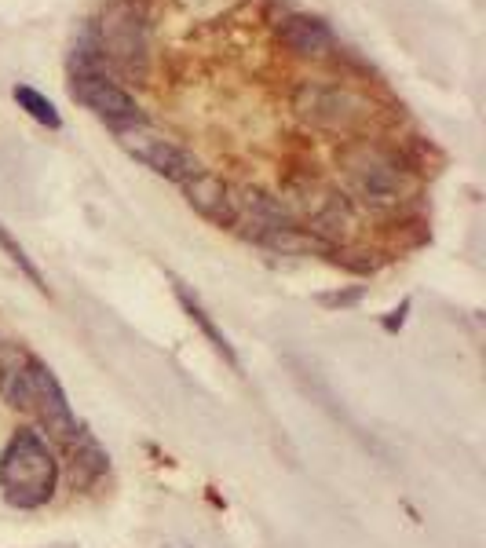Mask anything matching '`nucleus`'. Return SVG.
<instances>
[{
    "mask_svg": "<svg viewBox=\"0 0 486 548\" xmlns=\"http://www.w3.org/2000/svg\"><path fill=\"white\" fill-rule=\"evenodd\" d=\"M15 103L26 110V114L37 121V125H44V128H63V117H59V110H55V103L48 99V95H41L37 88H30V85H15Z\"/></svg>",
    "mask_w": 486,
    "mask_h": 548,
    "instance_id": "nucleus-13",
    "label": "nucleus"
},
{
    "mask_svg": "<svg viewBox=\"0 0 486 548\" xmlns=\"http://www.w3.org/2000/svg\"><path fill=\"white\" fill-rule=\"evenodd\" d=\"M70 95L114 132L147 125V114L136 103V95H128L110 74H70Z\"/></svg>",
    "mask_w": 486,
    "mask_h": 548,
    "instance_id": "nucleus-6",
    "label": "nucleus"
},
{
    "mask_svg": "<svg viewBox=\"0 0 486 548\" xmlns=\"http://www.w3.org/2000/svg\"><path fill=\"white\" fill-rule=\"evenodd\" d=\"M30 413H37V417H41V424L55 435V439H66V443H70V439L81 432V428H77L74 410H70V402H66L63 388H59V380H55V373L44 366L41 359H37V366H33Z\"/></svg>",
    "mask_w": 486,
    "mask_h": 548,
    "instance_id": "nucleus-7",
    "label": "nucleus"
},
{
    "mask_svg": "<svg viewBox=\"0 0 486 548\" xmlns=\"http://www.w3.org/2000/svg\"><path fill=\"white\" fill-rule=\"evenodd\" d=\"M106 468H110V457H106L103 446L88 432H77L70 439V483H74V490L92 486L99 475H106Z\"/></svg>",
    "mask_w": 486,
    "mask_h": 548,
    "instance_id": "nucleus-11",
    "label": "nucleus"
},
{
    "mask_svg": "<svg viewBox=\"0 0 486 548\" xmlns=\"http://www.w3.org/2000/svg\"><path fill=\"white\" fill-rule=\"evenodd\" d=\"M362 296V289H351V293H333V296H322V304L326 307H348V304H355Z\"/></svg>",
    "mask_w": 486,
    "mask_h": 548,
    "instance_id": "nucleus-15",
    "label": "nucleus"
},
{
    "mask_svg": "<svg viewBox=\"0 0 486 548\" xmlns=\"http://www.w3.org/2000/svg\"><path fill=\"white\" fill-rule=\"evenodd\" d=\"M0 249L8 253L11 264L19 267V271L26 274V278H30V282L37 285V289H41V293H48V285H44V278H41V271H37V264H33L30 256H26V249H22V245L15 242V238H11V231L4 227V223H0Z\"/></svg>",
    "mask_w": 486,
    "mask_h": 548,
    "instance_id": "nucleus-14",
    "label": "nucleus"
},
{
    "mask_svg": "<svg viewBox=\"0 0 486 548\" xmlns=\"http://www.w3.org/2000/svg\"><path fill=\"white\" fill-rule=\"evenodd\" d=\"M33 366H37V355H30L22 344H11V340L0 344V399L15 410H30Z\"/></svg>",
    "mask_w": 486,
    "mask_h": 548,
    "instance_id": "nucleus-8",
    "label": "nucleus"
},
{
    "mask_svg": "<svg viewBox=\"0 0 486 548\" xmlns=\"http://www.w3.org/2000/svg\"><path fill=\"white\" fill-rule=\"evenodd\" d=\"M278 44L300 59H322L333 48V30L315 15H286L275 30Z\"/></svg>",
    "mask_w": 486,
    "mask_h": 548,
    "instance_id": "nucleus-9",
    "label": "nucleus"
},
{
    "mask_svg": "<svg viewBox=\"0 0 486 548\" xmlns=\"http://www.w3.org/2000/svg\"><path fill=\"white\" fill-rule=\"evenodd\" d=\"M406 311H410V300H402V307H395V311H391V318H384V329H388V333H395V329L402 326Z\"/></svg>",
    "mask_w": 486,
    "mask_h": 548,
    "instance_id": "nucleus-16",
    "label": "nucleus"
},
{
    "mask_svg": "<svg viewBox=\"0 0 486 548\" xmlns=\"http://www.w3.org/2000/svg\"><path fill=\"white\" fill-rule=\"evenodd\" d=\"M293 110L326 132H355L370 117L366 99H359L351 88L322 85V81H300L293 92Z\"/></svg>",
    "mask_w": 486,
    "mask_h": 548,
    "instance_id": "nucleus-4",
    "label": "nucleus"
},
{
    "mask_svg": "<svg viewBox=\"0 0 486 548\" xmlns=\"http://www.w3.org/2000/svg\"><path fill=\"white\" fill-rule=\"evenodd\" d=\"M183 194L191 201V209H198L205 220L231 227V183H223L212 172H198L194 180L183 183Z\"/></svg>",
    "mask_w": 486,
    "mask_h": 548,
    "instance_id": "nucleus-10",
    "label": "nucleus"
},
{
    "mask_svg": "<svg viewBox=\"0 0 486 548\" xmlns=\"http://www.w3.org/2000/svg\"><path fill=\"white\" fill-rule=\"evenodd\" d=\"M340 165L348 176L351 190L362 201H370L377 209H391L406 198L410 190V176L402 169V161L391 150L377 147V143H351L340 150Z\"/></svg>",
    "mask_w": 486,
    "mask_h": 548,
    "instance_id": "nucleus-2",
    "label": "nucleus"
},
{
    "mask_svg": "<svg viewBox=\"0 0 486 548\" xmlns=\"http://www.w3.org/2000/svg\"><path fill=\"white\" fill-rule=\"evenodd\" d=\"M117 139H121V147H125L143 169H150L154 176H161V180H172L183 187V183L194 180L198 172H205L191 150H183L180 143H172V139L158 136V132H150L147 125L121 128Z\"/></svg>",
    "mask_w": 486,
    "mask_h": 548,
    "instance_id": "nucleus-5",
    "label": "nucleus"
},
{
    "mask_svg": "<svg viewBox=\"0 0 486 548\" xmlns=\"http://www.w3.org/2000/svg\"><path fill=\"white\" fill-rule=\"evenodd\" d=\"M99 52H103L106 66L125 77H143L147 74V19L136 0H110L99 19Z\"/></svg>",
    "mask_w": 486,
    "mask_h": 548,
    "instance_id": "nucleus-3",
    "label": "nucleus"
},
{
    "mask_svg": "<svg viewBox=\"0 0 486 548\" xmlns=\"http://www.w3.org/2000/svg\"><path fill=\"white\" fill-rule=\"evenodd\" d=\"M59 461L48 439L19 428L0 454V494L11 508H41L55 497Z\"/></svg>",
    "mask_w": 486,
    "mask_h": 548,
    "instance_id": "nucleus-1",
    "label": "nucleus"
},
{
    "mask_svg": "<svg viewBox=\"0 0 486 548\" xmlns=\"http://www.w3.org/2000/svg\"><path fill=\"white\" fill-rule=\"evenodd\" d=\"M63 548H66V545H63Z\"/></svg>",
    "mask_w": 486,
    "mask_h": 548,
    "instance_id": "nucleus-17",
    "label": "nucleus"
},
{
    "mask_svg": "<svg viewBox=\"0 0 486 548\" xmlns=\"http://www.w3.org/2000/svg\"><path fill=\"white\" fill-rule=\"evenodd\" d=\"M172 285H176V296H180L183 311H187V315H191L194 326H198L201 333H205V340H209V344H212V351H216V355H223V362H227V366L242 369V362H238V355H234V348H231V340L223 337L220 326L212 322V315H209V311H205V307H201L198 296H194L191 289H187V285H183V282H172Z\"/></svg>",
    "mask_w": 486,
    "mask_h": 548,
    "instance_id": "nucleus-12",
    "label": "nucleus"
}]
</instances>
